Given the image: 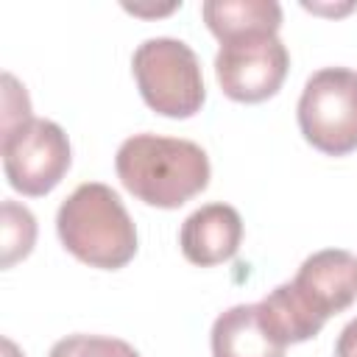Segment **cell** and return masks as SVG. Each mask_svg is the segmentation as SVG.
<instances>
[{"instance_id": "obj_1", "label": "cell", "mask_w": 357, "mask_h": 357, "mask_svg": "<svg viewBox=\"0 0 357 357\" xmlns=\"http://www.w3.org/2000/svg\"><path fill=\"white\" fill-rule=\"evenodd\" d=\"M357 301V254L324 248L310 254L298 273L257 301L259 321L282 343H304L324 324Z\"/></svg>"}, {"instance_id": "obj_7", "label": "cell", "mask_w": 357, "mask_h": 357, "mask_svg": "<svg viewBox=\"0 0 357 357\" xmlns=\"http://www.w3.org/2000/svg\"><path fill=\"white\" fill-rule=\"evenodd\" d=\"M290 70V53L276 33H248L220 42L215 75L226 98L262 103L273 98Z\"/></svg>"}, {"instance_id": "obj_13", "label": "cell", "mask_w": 357, "mask_h": 357, "mask_svg": "<svg viewBox=\"0 0 357 357\" xmlns=\"http://www.w3.org/2000/svg\"><path fill=\"white\" fill-rule=\"evenodd\" d=\"M28 120L33 117H31V100L25 86L11 73H3V134Z\"/></svg>"}, {"instance_id": "obj_12", "label": "cell", "mask_w": 357, "mask_h": 357, "mask_svg": "<svg viewBox=\"0 0 357 357\" xmlns=\"http://www.w3.org/2000/svg\"><path fill=\"white\" fill-rule=\"evenodd\" d=\"M47 357H139V351L109 335H67L53 343Z\"/></svg>"}, {"instance_id": "obj_15", "label": "cell", "mask_w": 357, "mask_h": 357, "mask_svg": "<svg viewBox=\"0 0 357 357\" xmlns=\"http://www.w3.org/2000/svg\"><path fill=\"white\" fill-rule=\"evenodd\" d=\"M304 8H310V11H315V14H349L351 8H357V3H346V6H310V3H304Z\"/></svg>"}, {"instance_id": "obj_6", "label": "cell", "mask_w": 357, "mask_h": 357, "mask_svg": "<svg viewBox=\"0 0 357 357\" xmlns=\"http://www.w3.org/2000/svg\"><path fill=\"white\" fill-rule=\"evenodd\" d=\"M0 148L8 184L28 198H39L56 190L73 162L64 128L45 117H33L6 131Z\"/></svg>"}, {"instance_id": "obj_16", "label": "cell", "mask_w": 357, "mask_h": 357, "mask_svg": "<svg viewBox=\"0 0 357 357\" xmlns=\"http://www.w3.org/2000/svg\"><path fill=\"white\" fill-rule=\"evenodd\" d=\"M3 357H25V354H20V349L8 337H3Z\"/></svg>"}, {"instance_id": "obj_5", "label": "cell", "mask_w": 357, "mask_h": 357, "mask_svg": "<svg viewBox=\"0 0 357 357\" xmlns=\"http://www.w3.org/2000/svg\"><path fill=\"white\" fill-rule=\"evenodd\" d=\"M298 128L326 156L357 151V73L349 67L312 73L298 98Z\"/></svg>"}, {"instance_id": "obj_11", "label": "cell", "mask_w": 357, "mask_h": 357, "mask_svg": "<svg viewBox=\"0 0 357 357\" xmlns=\"http://www.w3.org/2000/svg\"><path fill=\"white\" fill-rule=\"evenodd\" d=\"M0 237H3V268L25 259L36 243V218L28 206L17 201H3L0 206Z\"/></svg>"}, {"instance_id": "obj_3", "label": "cell", "mask_w": 357, "mask_h": 357, "mask_svg": "<svg viewBox=\"0 0 357 357\" xmlns=\"http://www.w3.org/2000/svg\"><path fill=\"white\" fill-rule=\"evenodd\" d=\"M61 245L89 268L117 271L137 254V229L120 195L100 181L78 184L56 212Z\"/></svg>"}, {"instance_id": "obj_10", "label": "cell", "mask_w": 357, "mask_h": 357, "mask_svg": "<svg viewBox=\"0 0 357 357\" xmlns=\"http://www.w3.org/2000/svg\"><path fill=\"white\" fill-rule=\"evenodd\" d=\"M201 14L220 42L248 33H276L282 28V6L276 0H206Z\"/></svg>"}, {"instance_id": "obj_9", "label": "cell", "mask_w": 357, "mask_h": 357, "mask_svg": "<svg viewBox=\"0 0 357 357\" xmlns=\"http://www.w3.org/2000/svg\"><path fill=\"white\" fill-rule=\"evenodd\" d=\"M212 357H284V349L259 321L257 304H234L212 324Z\"/></svg>"}, {"instance_id": "obj_14", "label": "cell", "mask_w": 357, "mask_h": 357, "mask_svg": "<svg viewBox=\"0 0 357 357\" xmlns=\"http://www.w3.org/2000/svg\"><path fill=\"white\" fill-rule=\"evenodd\" d=\"M335 357H357V318L340 329L335 340Z\"/></svg>"}, {"instance_id": "obj_4", "label": "cell", "mask_w": 357, "mask_h": 357, "mask_svg": "<svg viewBox=\"0 0 357 357\" xmlns=\"http://www.w3.org/2000/svg\"><path fill=\"white\" fill-rule=\"evenodd\" d=\"M131 73L148 109L162 117L187 120L198 114L206 100L201 61L181 39H145L131 56Z\"/></svg>"}, {"instance_id": "obj_2", "label": "cell", "mask_w": 357, "mask_h": 357, "mask_svg": "<svg viewBox=\"0 0 357 357\" xmlns=\"http://www.w3.org/2000/svg\"><path fill=\"white\" fill-rule=\"evenodd\" d=\"M123 187L148 206L178 209L209 187V156L201 145L178 137L134 134L114 156Z\"/></svg>"}, {"instance_id": "obj_8", "label": "cell", "mask_w": 357, "mask_h": 357, "mask_svg": "<svg viewBox=\"0 0 357 357\" xmlns=\"http://www.w3.org/2000/svg\"><path fill=\"white\" fill-rule=\"evenodd\" d=\"M243 243V218L229 204H204L184 218L178 231L181 254L201 268L220 265L237 254Z\"/></svg>"}]
</instances>
